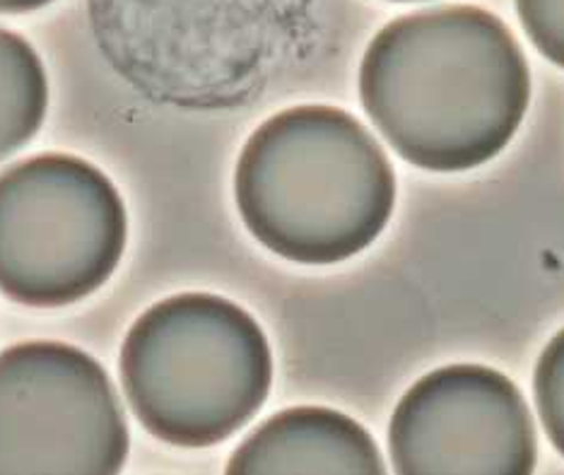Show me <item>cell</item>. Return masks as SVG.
I'll list each match as a JSON object with an SVG mask.
<instances>
[{"mask_svg": "<svg viewBox=\"0 0 564 475\" xmlns=\"http://www.w3.org/2000/svg\"><path fill=\"white\" fill-rule=\"evenodd\" d=\"M237 208L265 249L326 266L365 251L391 220L395 176L367 128L336 107L275 114L241 150Z\"/></svg>", "mask_w": 564, "mask_h": 475, "instance_id": "7a4b0ae2", "label": "cell"}, {"mask_svg": "<svg viewBox=\"0 0 564 475\" xmlns=\"http://www.w3.org/2000/svg\"><path fill=\"white\" fill-rule=\"evenodd\" d=\"M128 239L119 191L73 155L30 158L0 174V292L66 306L113 276Z\"/></svg>", "mask_w": 564, "mask_h": 475, "instance_id": "277c9868", "label": "cell"}, {"mask_svg": "<svg viewBox=\"0 0 564 475\" xmlns=\"http://www.w3.org/2000/svg\"><path fill=\"white\" fill-rule=\"evenodd\" d=\"M54 0H0V12H30Z\"/></svg>", "mask_w": 564, "mask_h": 475, "instance_id": "7c38bea8", "label": "cell"}, {"mask_svg": "<svg viewBox=\"0 0 564 475\" xmlns=\"http://www.w3.org/2000/svg\"><path fill=\"white\" fill-rule=\"evenodd\" d=\"M533 389L547 440L564 456V331L547 343L538 359Z\"/></svg>", "mask_w": 564, "mask_h": 475, "instance_id": "30bf717a", "label": "cell"}, {"mask_svg": "<svg viewBox=\"0 0 564 475\" xmlns=\"http://www.w3.org/2000/svg\"><path fill=\"white\" fill-rule=\"evenodd\" d=\"M121 384L158 440L203 449L225 442L259 413L273 384L265 333L241 306L184 292L140 316L121 348Z\"/></svg>", "mask_w": 564, "mask_h": 475, "instance_id": "3957f363", "label": "cell"}, {"mask_svg": "<svg viewBox=\"0 0 564 475\" xmlns=\"http://www.w3.org/2000/svg\"><path fill=\"white\" fill-rule=\"evenodd\" d=\"M393 3H422V0H393Z\"/></svg>", "mask_w": 564, "mask_h": 475, "instance_id": "4fadbf2b", "label": "cell"}, {"mask_svg": "<svg viewBox=\"0 0 564 475\" xmlns=\"http://www.w3.org/2000/svg\"><path fill=\"white\" fill-rule=\"evenodd\" d=\"M48 107V83L36 51L20 34L0 30V160L40 131Z\"/></svg>", "mask_w": 564, "mask_h": 475, "instance_id": "9c48e42d", "label": "cell"}, {"mask_svg": "<svg viewBox=\"0 0 564 475\" xmlns=\"http://www.w3.org/2000/svg\"><path fill=\"white\" fill-rule=\"evenodd\" d=\"M383 471L379 446L360 422L318 406L290 408L265 420L227 461L229 475H381Z\"/></svg>", "mask_w": 564, "mask_h": 475, "instance_id": "ba28073f", "label": "cell"}, {"mask_svg": "<svg viewBox=\"0 0 564 475\" xmlns=\"http://www.w3.org/2000/svg\"><path fill=\"white\" fill-rule=\"evenodd\" d=\"M517 12L533 46L564 68V0H517Z\"/></svg>", "mask_w": 564, "mask_h": 475, "instance_id": "8fae6325", "label": "cell"}, {"mask_svg": "<svg viewBox=\"0 0 564 475\" xmlns=\"http://www.w3.org/2000/svg\"><path fill=\"white\" fill-rule=\"evenodd\" d=\"M535 446L517 384L480 365L430 371L401 398L389 428L401 475H529Z\"/></svg>", "mask_w": 564, "mask_h": 475, "instance_id": "8992f818", "label": "cell"}, {"mask_svg": "<svg viewBox=\"0 0 564 475\" xmlns=\"http://www.w3.org/2000/svg\"><path fill=\"white\" fill-rule=\"evenodd\" d=\"M360 97L403 160L430 172H466L514 138L529 109L531 75L497 15L442 6L393 20L371 40Z\"/></svg>", "mask_w": 564, "mask_h": 475, "instance_id": "6da1fadb", "label": "cell"}, {"mask_svg": "<svg viewBox=\"0 0 564 475\" xmlns=\"http://www.w3.org/2000/svg\"><path fill=\"white\" fill-rule=\"evenodd\" d=\"M128 446L117 389L95 357L51 341L0 353V475H111Z\"/></svg>", "mask_w": 564, "mask_h": 475, "instance_id": "5b68a950", "label": "cell"}, {"mask_svg": "<svg viewBox=\"0 0 564 475\" xmlns=\"http://www.w3.org/2000/svg\"><path fill=\"white\" fill-rule=\"evenodd\" d=\"M239 15V0H89L111 66L150 97L184 105L208 97L213 61H225L220 24Z\"/></svg>", "mask_w": 564, "mask_h": 475, "instance_id": "52a82bcc", "label": "cell"}]
</instances>
